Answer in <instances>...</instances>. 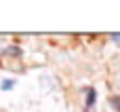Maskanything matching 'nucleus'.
Listing matches in <instances>:
<instances>
[{
	"instance_id": "f257e3e1",
	"label": "nucleus",
	"mask_w": 120,
	"mask_h": 112,
	"mask_svg": "<svg viewBox=\"0 0 120 112\" xmlns=\"http://www.w3.org/2000/svg\"><path fill=\"white\" fill-rule=\"evenodd\" d=\"M95 100H97V91H95L93 87H89V89H86V100H84V106H86V108H93Z\"/></svg>"
},
{
	"instance_id": "f03ea898",
	"label": "nucleus",
	"mask_w": 120,
	"mask_h": 112,
	"mask_svg": "<svg viewBox=\"0 0 120 112\" xmlns=\"http://www.w3.org/2000/svg\"><path fill=\"white\" fill-rule=\"evenodd\" d=\"M110 104H112V106L120 112V97H110Z\"/></svg>"
},
{
	"instance_id": "7ed1b4c3",
	"label": "nucleus",
	"mask_w": 120,
	"mask_h": 112,
	"mask_svg": "<svg viewBox=\"0 0 120 112\" xmlns=\"http://www.w3.org/2000/svg\"><path fill=\"white\" fill-rule=\"evenodd\" d=\"M11 87H13V80H4L2 83V89H11Z\"/></svg>"
}]
</instances>
